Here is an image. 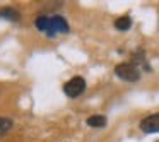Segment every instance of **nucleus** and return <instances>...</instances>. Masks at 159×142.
I'll return each instance as SVG.
<instances>
[{
  "label": "nucleus",
  "instance_id": "nucleus-4",
  "mask_svg": "<svg viewBox=\"0 0 159 142\" xmlns=\"http://www.w3.org/2000/svg\"><path fill=\"white\" fill-rule=\"evenodd\" d=\"M140 130L145 132V134H154V132H159V113L149 115L144 120L140 121Z\"/></svg>",
  "mask_w": 159,
  "mask_h": 142
},
{
  "label": "nucleus",
  "instance_id": "nucleus-5",
  "mask_svg": "<svg viewBox=\"0 0 159 142\" xmlns=\"http://www.w3.org/2000/svg\"><path fill=\"white\" fill-rule=\"evenodd\" d=\"M0 17H2V19H7V21L17 22L19 19H21V14H19L16 9H12V7H4V9H0Z\"/></svg>",
  "mask_w": 159,
  "mask_h": 142
},
{
  "label": "nucleus",
  "instance_id": "nucleus-6",
  "mask_svg": "<svg viewBox=\"0 0 159 142\" xmlns=\"http://www.w3.org/2000/svg\"><path fill=\"white\" fill-rule=\"evenodd\" d=\"M87 125L94 127V128H101L106 125V117H103V115H93V117L87 118Z\"/></svg>",
  "mask_w": 159,
  "mask_h": 142
},
{
  "label": "nucleus",
  "instance_id": "nucleus-7",
  "mask_svg": "<svg viewBox=\"0 0 159 142\" xmlns=\"http://www.w3.org/2000/svg\"><path fill=\"white\" fill-rule=\"evenodd\" d=\"M132 26V19L128 17V16H123V17H118L116 21H115V28L118 29V31H128Z\"/></svg>",
  "mask_w": 159,
  "mask_h": 142
},
{
  "label": "nucleus",
  "instance_id": "nucleus-3",
  "mask_svg": "<svg viewBox=\"0 0 159 142\" xmlns=\"http://www.w3.org/2000/svg\"><path fill=\"white\" fill-rule=\"evenodd\" d=\"M57 33H69V24L60 16H53V17L48 19V31H46V34L52 38Z\"/></svg>",
  "mask_w": 159,
  "mask_h": 142
},
{
  "label": "nucleus",
  "instance_id": "nucleus-8",
  "mask_svg": "<svg viewBox=\"0 0 159 142\" xmlns=\"http://www.w3.org/2000/svg\"><path fill=\"white\" fill-rule=\"evenodd\" d=\"M11 128H12V120L0 117V137H2V135H5L9 130H11Z\"/></svg>",
  "mask_w": 159,
  "mask_h": 142
},
{
  "label": "nucleus",
  "instance_id": "nucleus-1",
  "mask_svg": "<svg viewBox=\"0 0 159 142\" xmlns=\"http://www.w3.org/2000/svg\"><path fill=\"white\" fill-rule=\"evenodd\" d=\"M115 74L127 82H135V80L140 79V70L134 63H118L115 67Z\"/></svg>",
  "mask_w": 159,
  "mask_h": 142
},
{
  "label": "nucleus",
  "instance_id": "nucleus-2",
  "mask_svg": "<svg viewBox=\"0 0 159 142\" xmlns=\"http://www.w3.org/2000/svg\"><path fill=\"white\" fill-rule=\"evenodd\" d=\"M84 89H86V80H84L82 77H72V79H70L69 82H65V86H63V93L69 98L80 96V94L84 93Z\"/></svg>",
  "mask_w": 159,
  "mask_h": 142
},
{
  "label": "nucleus",
  "instance_id": "nucleus-9",
  "mask_svg": "<svg viewBox=\"0 0 159 142\" xmlns=\"http://www.w3.org/2000/svg\"><path fill=\"white\" fill-rule=\"evenodd\" d=\"M48 19L50 17H46V16H39V17H36V28L39 29V31H43V33H46L48 31Z\"/></svg>",
  "mask_w": 159,
  "mask_h": 142
},
{
  "label": "nucleus",
  "instance_id": "nucleus-10",
  "mask_svg": "<svg viewBox=\"0 0 159 142\" xmlns=\"http://www.w3.org/2000/svg\"><path fill=\"white\" fill-rule=\"evenodd\" d=\"M157 142H159V140H157Z\"/></svg>",
  "mask_w": 159,
  "mask_h": 142
}]
</instances>
